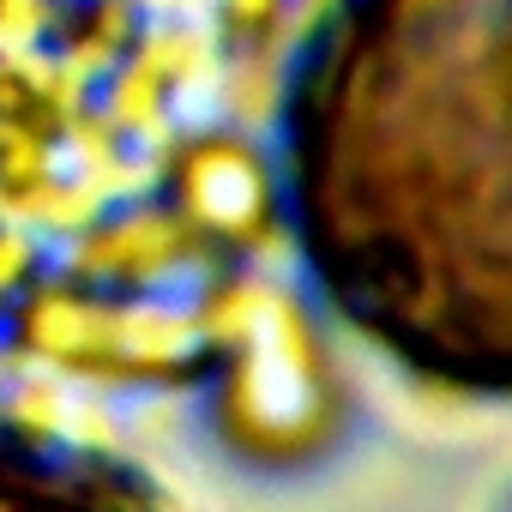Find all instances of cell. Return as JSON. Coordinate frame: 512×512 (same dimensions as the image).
<instances>
[{
  "label": "cell",
  "instance_id": "1",
  "mask_svg": "<svg viewBox=\"0 0 512 512\" xmlns=\"http://www.w3.org/2000/svg\"><path fill=\"white\" fill-rule=\"evenodd\" d=\"M284 205L350 332L512 398V0H338L290 79Z\"/></svg>",
  "mask_w": 512,
  "mask_h": 512
},
{
  "label": "cell",
  "instance_id": "2",
  "mask_svg": "<svg viewBox=\"0 0 512 512\" xmlns=\"http://www.w3.org/2000/svg\"><path fill=\"white\" fill-rule=\"evenodd\" d=\"M0 512H175L157 482L133 464L37 440V434H0Z\"/></svg>",
  "mask_w": 512,
  "mask_h": 512
}]
</instances>
